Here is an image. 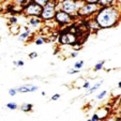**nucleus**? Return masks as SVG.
I'll return each mask as SVG.
<instances>
[{
	"instance_id": "f257e3e1",
	"label": "nucleus",
	"mask_w": 121,
	"mask_h": 121,
	"mask_svg": "<svg viewBox=\"0 0 121 121\" xmlns=\"http://www.w3.org/2000/svg\"><path fill=\"white\" fill-rule=\"evenodd\" d=\"M93 19L101 30L116 28L121 23V7L119 3L107 7H101Z\"/></svg>"
},
{
	"instance_id": "f03ea898",
	"label": "nucleus",
	"mask_w": 121,
	"mask_h": 121,
	"mask_svg": "<svg viewBox=\"0 0 121 121\" xmlns=\"http://www.w3.org/2000/svg\"><path fill=\"white\" fill-rule=\"evenodd\" d=\"M101 9V5L99 3H89L85 2V4L78 10L77 17L78 18H88V17H94L99 10Z\"/></svg>"
},
{
	"instance_id": "7ed1b4c3",
	"label": "nucleus",
	"mask_w": 121,
	"mask_h": 121,
	"mask_svg": "<svg viewBox=\"0 0 121 121\" xmlns=\"http://www.w3.org/2000/svg\"><path fill=\"white\" fill-rule=\"evenodd\" d=\"M84 4H85V1H79V0H62L61 10H63L64 12L71 14V15L77 16L78 10Z\"/></svg>"
},
{
	"instance_id": "20e7f679",
	"label": "nucleus",
	"mask_w": 121,
	"mask_h": 121,
	"mask_svg": "<svg viewBox=\"0 0 121 121\" xmlns=\"http://www.w3.org/2000/svg\"><path fill=\"white\" fill-rule=\"evenodd\" d=\"M75 17L78 18L77 16L71 15V14L64 12L63 10H59V11H57V13H56L54 21L57 24V26H59L60 28H63V27H65V26L71 25V24L75 21Z\"/></svg>"
},
{
	"instance_id": "39448f33",
	"label": "nucleus",
	"mask_w": 121,
	"mask_h": 121,
	"mask_svg": "<svg viewBox=\"0 0 121 121\" xmlns=\"http://www.w3.org/2000/svg\"><path fill=\"white\" fill-rule=\"evenodd\" d=\"M57 13V8H56V1L55 0H50L49 2L43 7L41 13V17L42 21L45 23V22H49V21H54L55 18V15Z\"/></svg>"
},
{
	"instance_id": "423d86ee",
	"label": "nucleus",
	"mask_w": 121,
	"mask_h": 121,
	"mask_svg": "<svg viewBox=\"0 0 121 121\" xmlns=\"http://www.w3.org/2000/svg\"><path fill=\"white\" fill-rule=\"evenodd\" d=\"M42 10H43L42 7H40L39 4L32 2V1H30L26 7L23 8V13H24V15L27 16V17H33V16L40 17L41 13H42Z\"/></svg>"
},
{
	"instance_id": "0eeeda50",
	"label": "nucleus",
	"mask_w": 121,
	"mask_h": 121,
	"mask_svg": "<svg viewBox=\"0 0 121 121\" xmlns=\"http://www.w3.org/2000/svg\"><path fill=\"white\" fill-rule=\"evenodd\" d=\"M58 41H59V43L61 45H71L72 46L73 44H75L77 42V35H76V33H73L70 30L69 31L65 30L62 33H60Z\"/></svg>"
},
{
	"instance_id": "6e6552de",
	"label": "nucleus",
	"mask_w": 121,
	"mask_h": 121,
	"mask_svg": "<svg viewBox=\"0 0 121 121\" xmlns=\"http://www.w3.org/2000/svg\"><path fill=\"white\" fill-rule=\"evenodd\" d=\"M33 38V30L29 27V26H25L24 28V31H22L19 33V35H17V40L22 43H27L30 40Z\"/></svg>"
},
{
	"instance_id": "1a4fd4ad",
	"label": "nucleus",
	"mask_w": 121,
	"mask_h": 121,
	"mask_svg": "<svg viewBox=\"0 0 121 121\" xmlns=\"http://www.w3.org/2000/svg\"><path fill=\"white\" fill-rule=\"evenodd\" d=\"M16 88H17L18 93H32V92H37L39 90L38 86L32 85V84H24Z\"/></svg>"
},
{
	"instance_id": "9d476101",
	"label": "nucleus",
	"mask_w": 121,
	"mask_h": 121,
	"mask_svg": "<svg viewBox=\"0 0 121 121\" xmlns=\"http://www.w3.org/2000/svg\"><path fill=\"white\" fill-rule=\"evenodd\" d=\"M43 24V21H42L41 17H37V16H33V17H28V26L33 29H39L40 27Z\"/></svg>"
},
{
	"instance_id": "9b49d317",
	"label": "nucleus",
	"mask_w": 121,
	"mask_h": 121,
	"mask_svg": "<svg viewBox=\"0 0 121 121\" xmlns=\"http://www.w3.org/2000/svg\"><path fill=\"white\" fill-rule=\"evenodd\" d=\"M95 114L98 115V117L100 118V121H104L105 119H107L110 115V110L107 106H102V107H99L96 109Z\"/></svg>"
},
{
	"instance_id": "f8f14e48",
	"label": "nucleus",
	"mask_w": 121,
	"mask_h": 121,
	"mask_svg": "<svg viewBox=\"0 0 121 121\" xmlns=\"http://www.w3.org/2000/svg\"><path fill=\"white\" fill-rule=\"evenodd\" d=\"M103 82H104V80H100V82H98L96 84H94L93 86H91V87L89 88V89L86 91V93H84L82 94V96L84 98H86V96H88V95H91L92 93H94V92L96 91V90H99L100 89V87L103 85Z\"/></svg>"
},
{
	"instance_id": "ddd939ff",
	"label": "nucleus",
	"mask_w": 121,
	"mask_h": 121,
	"mask_svg": "<svg viewBox=\"0 0 121 121\" xmlns=\"http://www.w3.org/2000/svg\"><path fill=\"white\" fill-rule=\"evenodd\" d=\"M9 32L11 35H19L22 32V27L16 24V25H9Z\"/></svg>"
},
{
	"instance_id": "4468645a",
	"label": "nucleus",
	"mask_w": 121,
	"mask_h": 121,
	"mask_svg": "<svg viewBox=\"0 0 121 121\" xmlns=\"http://www.w3.org/2000/svg\"><path fill=\"white\" fill-rule=\"evenodd\" d=\"M19 109L24 112H30L33 110V104H31V103H23L19 106Z\"/></svg>"
},
{
	"instance_id": "2eb2a0df",
	"label": "nucleus",
	"mask_w": 121,
	"mask_h": 121,
	"mask_svg": "<svg viewBox=\"0 0 121 121\" xmlns=\"http://www.w3.org/2000/svg\"><path fill=\"white\" fill-rule=\"evenodd\" d=\"M117 0H100L99 4L101 7H107V5H112V4H117Z\"/></svg>"
},
{
	"instance_id": "dca6fc26",
	"label": "nucleus",
	"mask_w": 121,
	"mask_h": 121,
	"mask_svg": "<svg viewBox=\"0 0 121 121\" xmlns=\"http://www.w3.org/2000/svg\"><path fill=\"white\" fill-rule=\"evenodd\" d=\"M46 41H47V38L44 37V35H40V37H38L37 39L34 40V44L37 46H41L43 44H45Z\"/></svg>"
},
{
	"instance_id": "f3484780",
	"label": "nucleus",
	"mask_w": 121,
	"mask_h": 121,
	"mask_svg": "<svg viewBox=\"0 0 121 121\" xmlns=\"http://www.w3.org/2000/svg\"><path fill=\"white\" fill-rule=\"evenodd\" d=\"M11 1L13 3H15L16 5H18V7L24 8V7H26L31 0H11Z\"/></svg>"
},
{
	"instance_id": "a211bd4d",
	"label": "nucleus",
	"mask_w": 121,
	"mask_h": 121,
	"mask_svg": "<svg viewBox=\"0 0 121 121\" xmlns=\"http://www.w3.org/2000/svg\"><path fill=\"white\" fill-rule=\"evenodd\" d=\"M105 60H101V61L96 62L95 64H94L93 66V71L98 72V71H101V70H103V68H104V65H105Z\"/></svg>"
},
{
	"instance_id": "6ab92c4d",
	"label": "nucleus",
	"mask_w": 121,
	"mask_h": 121,
	"mask_svg": "<svg viewBox=\"0 0 121 121\" xmlns=\"http://www.w3.org/2000/svg\"><path fill=\"white\" fill-rule=\"evenodd\" d=\"M5 107L10 110H16V109H18L19 108V106L16 102H9L7 105H5Z\"/></svg>"
},
{
	"instance_id": "aec40b11",
	"label": "nucleus",
	"mask_w": 121,
	"mask_h": 121,
	"mask_svg": "<svg viewBox=\"0 0 121 121\" xmlns=\"http://www.w3.org/2000/svg\"><path fill=\"white\" fill-rule=\"evenodd\" d=\"M106 95H107V90H102V91H101L99 94H96L95 100L102 101V100H104V99L106 98Z\"/></svg>"
},
{
	"instance_id": "412c9836",
	"label": "nucleus",
	"mask_w": 121,
	"mask_h": 121,
	"mask_svg": "<svg viewBox=\"0 0 121 121\" xmlns=\"http://www.w3.org/2000/svg\"><path fill=\"white\" fill-rule=\"evenodd\" d=\"M32 2H34V3H37V4H39L40 7H45L46 4H47L48 2H49L50 0H31Z\"/></svg>"
},
{
	"instance_id": "4be33fe9",
	"label": "nucleus",
	"mask_w": 121,
	"mask_h": 121,
	"mask_svg": "<svg viewBox=\"0 0 121 121\" xmlns=\"http://www.w3.org/2000/svg\"><path fill=\"white\" fill-rule=\"evenodd\" d=\"M18 24V17L16 15H12L9 18V25H16Z\"/></svg>"
},
{
	"instance_id": "5701e85b",
	"label": "nucleus",
	"mask_w": 121,
	"mask_h": 121,
	"mask_svg": "<svg viewBox=\"0 0 121 121\" xmlns=\"http://www.w3.org/2000/svg\"><path fill=\"white\" fill-rule=\"evenodd\" d=\"M84 65H85V61L84 60H79V61H76L75 63H74L73 68L77 69V70H80V69L84 68Z\"/></svg>"
},
{
	"instance_id": "b1692460",
	"label": "nucleus",
	"mask_w": 121,
	"mask_h": 121,
	"mask_svg": "<svg viewBox=\"0 0 121 121\" xmlns=\"http://www.w3.org/2000/svg\"><path fill=\"white\" fill-rule=\"evenodd\" d=\"M79 72H80V70H77V69H75V68H71L66 71V74H68V75H75V74H78Z\"/></svg>"
},
{
	"instance_id": "393cba45",
	"label": "nucleus",
	"mask_w": 121,
	"mask_h": 121,
	"mask_svg": "<svg viewBox=\"0 0 121 121\" xmlns=\"http://www.w3.org/2000/svg\"><path fill=\"white\" fill-rule=\"evenodd\" d=\"M71 47L73 48V50H76V52H78V50L82 49V44L80 43V42H76V43H75V44H73V45H72Z\"/></svg>"
},
{
	"instance_id": "a878e982",
	"label": "nucleus",
	"mask_w": 121,
	"mask_h": 121,
	"mask_svg": "<svg viewBox=\"0 0 121 121\" xmlns=\"http://www.w3.org/2000/svg\"><path fill=\"white\" fill-rule=\"evenodd\" d=\"M13 64L16 68H22L25 65V62H24V60H15V61H13Z\"/></svg>"
},
{
	"instance_id": "bb28decb",
	"label": "nucleus",
	"mask_w": 121,
	"mask_h": 121,
	"mask_svg": "<svg viewBox=\"0 0 121 121\" xmlns=\"http://www.w3.org/2000/svg\"><path fill=\"white\" fill-rule=\"evenodd\" d=\"M8 92H9V95H11V96H15L16 94L18 93V91H17V88H10Z\"/></svg>"
},
{
	"instance_id": "cd10ccee",
	"label": "nucleus",
	"mask_w": 121,
	"mask_h": 121,
	"mask_svg": "<svg viewBox=\"0 0 121 121\" xmlns=\"http://www.w3.org/2000/svg\"><path fill=\"white\" fill-rule=\"evenodd\" d=\"M90 87H91V82H90V80H85L84 84H82V88H84L85 90H88Z\"/></svg>"
},
{
	"instance_id": "c85d7f7f",
	"label": "nucleus",
	"mask_w": 121,
	"mask_h": 121,
	"mask_svg": "<svg viewBox=\"0 0 121 121\" xmlns=\"http://www.w3.org/2000/svg\"><path fill=\"white\" fill-rule=\"evenodd\" d=\"M60 98H61V94H60V93H55L54 95H52V98H50V101L55 102V101L60 100Z\"/></svg>"
},
{
	"instance_id": "c756f323",
	"label": "nucleus",
	"mask_w": 121,
	"mask_h": 121,
	"mask_svg": "<svg viewBox=\"0 0 121 121\" xmlns=\"http://www.w3.org/2000/svg\"><path fill=\"white\" fill-rule=\"evenodd\" d=\"M38 53L37 52H32V53H29V55H28V57L30 58V59H35V58H38Z\"/></svg>"
},
{
	"instance_id": "7c9ffc66",
	"label": "nucleus",
	"mask_w": 121,
	"mask_h": 121,
	"mask_svg": "<svg viewBox=\"0 0 121 121\" xmlns=\"http://www.w3.org/2000/svg\"><path fill=\"white\" fill-rule=\"evenodd\" d=\"M78 56V52H76V50H72L71 54H70V57L71 58H75Z\"/></svg>"
},
{
	"instance_id": "2f4dec72",
	"label": "nucleus",
	"mask_w": 121,
	"mask_h": 121,
	"mask_svg": "<svg viewBox=\"0 0 121 121\" xmlns=\"http://www.w3.org/2000/svg\"><path fill=\"white\" fill-rule=\"evenodd\" d=\"M104 121H117V117H115V116H109L107 119H105Z\"/></svg>"
},
{
	"instance_id": "473e14b6",
	"label": "nucleus",
	"mask_w": 121,
	"mask_h": 121,
	"mask_svg": "<svg viewBox=\"0 0 121 121\" xmlns=\"http://www.w3.org/2000/svg\"><path fill=\"white\" fill-rule=\"evenodd\" d=\"M91 119H92V121H100V118L98 117V115H96L95 112L91 116Z\"/></svg>"
},
{
	"instance_id": "72a5a7b5",
	"label": "nucleus",
	"mask_w": 121,
	"mask_h": 121,
	"mask_svg": "<svg viewBox=\"0 0 121 121\" xmlns=\"http://www.w3.org/2000/svg\"><path fill=\"white\" fill-rule=\"evenodd\" d=\"M100 0H85V2H89V3H99Z\"/></svg>"
},
{
	"instance_id": "f704fd0d",
	"label": "nucleus",
	"mask_w": 121,
	"mask_h": 121,
	"mask_svg": "<svg viewBox=\"0 0 121 121\" xmlns=\"http://www.w3.org/2000/svg\"><path fill=\"white\" fill-rule=\"evenodd\" d=\"M41 95L42 96H46V92L45 91H41Z\"/></svg>"
},
{
	"instance_id": "c9c22d12",
	"label": "nucleus",
	"mask_w": 121,
	"mask_h": 121,
	"mask_svg": "<svg viewBox=\"0 0 121 121\" xmlns=\"http://www.w3.org/2000/svg\"><path fill=\"white\" fill-rule=\"evenodd\" d=\"M118 88H119V89H121V80L118 82Z\"/></svg>"
},
{
	"instance_id": "e433bc0d",
	"label": "nucleus",
	"mask_w": 121,
	"mask_h": 121,
	"mask_svg": "<svg viewBox=\"0 0 121 121\" xmlns=\"http://www.w3.org/2000/svg\"><path fill=\"white\" fill-rule=\"evenodd\" d=\"M117 121H121V116L120 117H117Z\"/></svg>"
},
{
	"instance_id": "4c0bfd02",
	"label": "nucleus",
	"mask_w": 121,
	"mask_h": 121,
	"mask_svg": "<svg viewBox=\"0 0 121 121\" xmlns=\"http://www.w3.org/2000/svg\"><path fill=\"white\" fill-rule=\"evenodd\" d=\"M87 121H92V119H91V118H89V119H87Z\"/></svg>"
},
{
	"instance_id": "58836bf2",
	"label": "nucleus",
	"mask_w": 121,
	"mask_h": 121,
	"mask_svg": "<svg viewBox=\"0 0 121 121\" xmlns=\"http://www.w3.org/2000/svg\"><path fill=\"white\" fill-rule=\"evenodd\" d=\"M0 12H1V8H0Z\"/></svg>"
},
{
	"instance_id": "ea45409f",
	"label": "nucleus",
	"mask_w": 121,
	"mask_h": 121,
	"mask_svg": "<svg viewBox=\"0 0 121 121\" xmlns=\"http://www.w3.org/2000/svg\"><path fill=\"white\" fill-rule=\"evenodd\" d=\"M0 60H1V57H0Z\"/></svg>"
}]
</instances>
